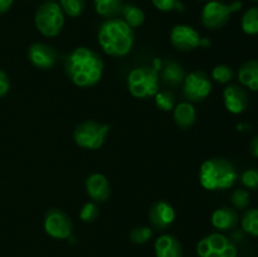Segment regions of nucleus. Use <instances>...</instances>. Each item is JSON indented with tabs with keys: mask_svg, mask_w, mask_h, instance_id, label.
I'll list each match as a JSON object with an SVG mask.
<instances>
[{
	"mask_svg": "<svg viewBox=\"0 0 258 257\" xmlns=\"http://www.w3.org/2000/svg\"><path fill=\"white\" fill-rule=\"evenodd\" d=\"M171 44L181 52H189L201 45L202 38L199 33L190 25L178 24L171 29Z\"/></svg>",
	"mask_w": 258,
	"mask_h": 257,
	"instance_id": "9b49d317",
	"label": "nucleus"
},
{
	"mask_svg": "<svg viewBox=\"0 0 258 257\" xmlns=\"http://www.w3.org/2000/svg\"><path fill=\"white\" fill-rule=\"evenodd\" d=\"M28 58L34 67L40 70H50L58 59V53L54 48L44 43H34L28 50Z\"/></svg>",
	"mask_w": 258,
	"mask_h": 257,
	"instance_id": "f8f14e48",
	"label": "nucleus"
},
{
	"mask_svg": "<svg viewBox=\"0 0 258 257\" xmlns=\"http://www.w3.org/2000/svg\"><path fill=\"white\" fill-rule=\"evenodd\" d=\"M98 43L106 54L123 57L133 49V28L118 18L107 19L98 30Z\"/></svg>",
	"mask_w": 258,
	"mask_h": 257,
	"instance_id": "f03ea898",
	"label": "nucleus"
},
{
	"mask_svg": "<svg viewBox=\"0 0 258 257\" xmlns=\"http://www.w3.org/2000/svg\"><path fill=\"white\" fill-rule=\"evenodd\" d=\"M207 2H211V0H207Z\"/></svg>",
	"mask_w": 258,
	"mask_h": 257,
	"instance_id": "e433bc0d",
	"label": "nucleus"
},
{
	"mask_svg": "<svg viewBox=\"0 0 258 257\" xmlns=\"http://www.w3.org/2000/svg\"><path fill=\"white\" fill-rule=\"evenodd\" d=\"M241 183L246 186L247 189L257 190L258 189V169L251 168L247 169L242 173Z\"/></svg>",
	"mask_w": 258,
	"mask_h": 257,
	"instance_id": "c756f323",
	"label": "nucleus"
},
{
	"mask_svg": "<svg viewBox=\"0 0 258 257\" xmlns=\"http://www.w3.org/2000/svg\"><path fill=\"white\" fill-rule=\"evenodd\" d=\"M251 2H258V0H251Z\"/></svg>",
	"mask_w": 258,
	"mask_h": 257,
	"instance_id": "c9c22d12",
	"label": "nucleus"
},
{
	"mask_svg": "<svg viewBox=\"0 0 258 257\" xmlns=\"http://www.w3.org/2000/svg\"><path fill=\"white\" fill-rule=\"evenodd\" d=\"M127 86L131 95L136 98L155 96L159 91L158 72L148 66L134 68L127 76Z\"/></svg>",
	"mask_w": 258,
	"mask_h": 257,
	"instance_id": "39448f33",
	"label": "nucleus"
},
{
	"mask_svg": "<svg viewBox=\"0 0 258 257\" xmlns=\"http://www.w3.org/2000/svg\"><path fill=\"white\" fill-rule=\"evenodd\" d=\"M34 23L44 37H57L64 25V13L58 3H43L35 12Z\"/></svg>",
	"mask_w": 258,
	"mask_h": 257,
	"instance_id": "20e7f679",
	"label": "nucleus"
},
{
	"mask_svg": "<svg viewBox=\"0 0 258 257\" xmlns=\"http://www.w3.org/2000/svg\"><path fill=\"white\" fill-rule=\"evenodd\" d=\"M110 126L96 121H85L76 126L73 139L80 148L96 150L103 145Z\"/></svg>",
	"mask_w": 258,
	"mask_h": 257,
	"instance_id": "423d86ee",
	"label": "nucleus"
},
{
	"mask_svg": "<svg viewBox=\"0 0 258 257\" xmlns=\"http://www.w3.org/2000/svg\"><path fill=\"white\" fill-rule=\"evenodd\" d=\"M156 9L161 12H170V10H184V5L180 0H151Z\"/></svg>",
	"mask_w": 258,
	"mask_h": 257,
	"instance_id": "2f4dec72",
	"label": "nucleus"
},
{
	"mask_svg": "<svg viewBox=\"0 0 258 257\" xmlns=\"http://www.w3.org/2000/svg\"><path fill=\"white\" fill-rule=\"evenodd\" d=\"M149 219L154 228L164 231L171 226L175 219V211L168 202L158 201L149 209Z\"/></svg>",
	"mask_w": 258,
	"mask_h": 257,
	"instance_id": "4468645a",
	"label": "nucleus"
},
{
	"mask_svg": "<svg viewBox=\"0 0 258 257\" xmlns=\"http://www.w3.org/2000/svg\"><path fill=\"white\" fill-rule=\"evenodd\" d=\"M66 72L78 87H92L102 77V58L90 48L78 47L66 57Z\"/></svg>",
	"mask_w": 258,
	"mask_h": 257,
	"instance_id": "f257e3e1",
	"label": "nucleus"
},
{
	"mask_svg": "<svg viewBox=\"0 0 258 257\" xmlns=\"http://www.w3.org/2000/svg\"><path fill=\"white\" fill-rule=\"evenodd\" d=\"M238 179V173L231 161L224 158H212L204 161L199 171V181L207 190H226Z\"/></svg>",
	"mask_w": 258,
	"mask_h": 257,
	"instance_id": "7ed1b4c3",
	"label": "nucleus"
},
{
	"mask_svg": "<svg viewBox=\"0 0 258 257\" xmlns=\"http://www.w3.org/2000/svg\"><path fill=\"white\" fill-rule=\"evenodd\" d=\"M161 78H163L166 85L178 86L183 83L184 78H185V72H184V68L178 62L168 60L163 67Z\"/></svg>",
	"mask_w": 258,
	"mask_h": 257,
	"instance_id": "aec40b11",
	"label": "nucleus"
},
{
	"mask_svg": "<svg viewBox=\"0 0 258 257\" xmlns=\"http://www.w3.org/2000/svg\"><path fill=\"white\" fill-rule=\"evenodd\" d=\"M10 88V81L9 77L7 76V73L4 71L0 70V97H4L8 92H9Z\"/></svg>",
	"mask_w": 258,
	"mask_h": 257,
	"instance_id": "473e14b6",
	"label": "nucleus"
},
{
	"mask_svg": "<svg viewBox=\"0 0 258 257\" xmlns=\"http://www.w3.org/2000/svg\"><path fill=\"white\" fill-rule=\"evenodd\" d=\"M212 91V82L202 71H194L185 76L183 81V93L186 100L199 102L206 100Z\"/></svg>",
	"mask_w": 258,
	"mask_h": 257,
	"instance_id": "1a4fd4ad",
	"label": "nucleus"
},
{
	"mask_svg": "<svg viewBox=\"0 0 258 257\" xmlns=\"http://www.w3.org/2000/svg\"><path fill=\"white\" fill-rule=\"evenodd\" d=\"M156 257H181L183 249L176 237L171 234H163L155 241Z\"/></svg>",
	"mask_w": 258,
	"mask_h": 257,
	"instance_id": "f3484780",
	"label": "nucleus"
},
{
	"mask_svg": "<svg viewBox=\"0 0 258 257\" xmlns=\"http://www.w3.org/2000/svg\"><path fill=\"white\" fill-rule=\"evenodd\" d=\"M155 105L161 111H170L175 107V97L169 90L158 91L155 95Z\"/></svg>",
	"mask_w": 258,
	"mask_h": 257,
	"instance_id": "a878e982",
	"label": "nucleus"
},
{
	"mask_svg": "<svg viewBox=\"0 0 258 257\" xmlns=\"http://www.w3.org/2000/svg\"><path fill=\"white\" fill-rule=\"evenodd\" d=\"M197 253L199 257H237V248L226 236L212 233L198 242Z\"/></svg>",
	"mask_w": 258,
	"mask_h": 257,
	"instance_id": "6e6552de",
	"label": "nucleus"
},
{
	"mask_svg": "<svg viewBox=\"0 0 258 257\" xmlns=\"http://www.w3.org/2000/svg\"><path fill=\"white\" fill-rule=\"evenodd\" d=\"M231 202L236 209H239V211L247 209L249 206V193L246 189H236L232 193Z\"/></svg>",
	"mask_w": 258,
	"mask_h": 257,
	"instance_id": "c85d7f7f",
	"label": "nucleus"
},
{
	"mask_svg": "<svg viewBox=\"0 0 258 257\" xmlns=\"http://www.w3.org/2000/svg\"><path fill=\"white\" fill-rule=\"evenodd\" d=\"M151 237H153V229H151L150 227H135V228L130 232V239L136 244L146 243Z\"/></svg>",
	"mask_w": 258,
	"mask_h": 257,
	"instance_id": "cd10ccee",
	"label": "nucleus"
},
{
	"mask_svg": "<svg viewBox=\"0 0 258 257\" xmlns=\"http://www.w3.org/2000/svg\"><path fill=\"white\" fill-rule=\"evenodd\" d=\"M44 231L55 239L70 238L73 232V223L62 209L50 208L44 217Z\"/></svg>",
	"mask_w": 258,
	"mask_h": 257,
	"instance_id": "9d476101",
	"label": "nucleus"
},
{
	"mask_svg": "<svg viewBox=\"0 0 258 257\" xmlns=\"http://www.w3.org/2000/svg\"><path fill=\"white\" fill-rule=\"evenodd\" d=\"M63 13L68 17H80L86 8V0H59Z\"/></svg>",
	"mask_w": 258,
	"mask_h": 257,
	"instance_id": "393cba45",
	"label": "nucleus"
},
{
	"mask_svg": "<svg viewBox=\"0 0 258 257\" xmlns=\"http://www.w3.org/2000/svg\"><path fill=\"white\" fill-rule=\"evenodd\" d=\"M249 151H251V154L254 158L258 159V135L254 136L251 140V143H249Z\"/></svg>",
	"mask_w": 258,
	"mask_h": 257,
	"instance_id": "72a5a7b5",
	"label": "nucleus"
},
{
	"mask_svg": "<svg viewBox=\"0 0 258 257\" xmlns=\"http://www.w3.org/2000/svg\"><path fill=\"white\" fill-rule=\"evenodd\" d=\"M223 101L227 110L234 115L244 112L249 105L248 93L239 85H229L224 88Z\"/></svg>",
	"mask_w": 258,
	"mask_h": 257,
	"instance_id": "ddd939ff",
	"label": "nucleus"
},
{
	"mask_svg": "<svg viewBox=\"0 0 258 257\" xmlns=\"http://www.w3.org/2000/svg\"><path fill=\"white\" fill-rule=\"evenodd\" d=\"M238 81L242 87L258 91V59L247 60L238 68Z\"/></svg>",
	"mask_w": 258,
	"mask_h": 257,
	"instance_id": "a211bd4d",
	"label": "nucleus"
},
{
	"mask_svg": "<svg viewBox=\"0 0 258 257\" xmlns=\"http://www.w3.org/2000/svg\"><path fill=\"white\" fill-rule=\"evenodd\" d=\"M196 108L189 102H180L174 107V121L183 130L191 127L196 122Z\"/></svg>",
	"mask_w": 258,
	"mask_h": 257,
	"instance_id": "6ab92c4d",
	"label": "nucleus"
},
{
	"mask_svg": "<svg viewBox=\"0 0 258 257\" xmlns=\"http://www.w3.org/2000/svg\"><path fill=\"white\" fill-rule=\"evenodd\" d=\"M100 214V211H98V206L95 203V202H88L85 206L82 207L80 212V218L82 219L83 222H93Z\"/></svg>",
	"mask_w": 258,
	"mask_h": 257,
	"instance_id": "7c9ffc66",
	"label": "nucleus"
},
{
	"mask_svg": "<svg viewBox=\"0 0 258 257\" xmlns=\"http://www.w3.org/2000/svg\"><path fill=\"white\" fill-rule=\"evenodd\" d=\"M242 8V3L239 0L226 4L218 0H211L204 5L202 10V23L208 29H219L224 27L231 19L233 13L238 12Z\"/></svg>",
	"mask_w": 258,
	"mask_h": 257,
	"instance_id": "0eeeda50",
	"label": "nucleus"
},
{
	"mask_svg": "<svg viewBox=\"0 0 258 257\" xmlns=\"http://www.w3.org/2000/svg\"><path fill=\"white\" fill-rule=\"evenodd\" d=\"M121 14L123 17V22L131 28L140 27L145 20V14H144L143 10L133 4H123Z\"/></svg>",
	"mask_w": 258,
	"mask_h": 257,
	"instance_id": "4be33fe9",
	"label": "nucleus"
},
{
	"mask_svg": "<svg viewBox=\"0 0 258 257\" xmlns=\"http://www.w3.org/2000/svg\"><path fill=\"white\" fill-rule=\"evenodd\" d=\"M233 70L227 65H218L212 71V77L219 83H228L233 78Z\"/></svg>",
	"mask_w": 258,
	"mask_h": 257,
	"instance_id": "bb28decb",
	"label": "nucleus"
},
{
	"mask_svg": "<svg viewBox=\"0 0 258 257\" xmlns=\"http://www.w3.org/2000/svg\"><path fill=\"white\" fill-rule=\"evenodd\" d=\"M239 221L236 209L229 207H222L216 209L212 214V224L219 231H231L237 226Z\"/></svg>",
	"mask_w": 258,
	"mask_h": 257,
	"instance_id": "dca6fc26",
	"label": "nucleus"
},
{
	"mask_svg": "<svg viewBox=\"0 0 258 257\" xmlns=\"http://www.w3.org/2000/svg\"><path fill=\"white\" fill-rule=\"evenodd\" d=\"M86 190L95 203H103L110 198L111 188L103 174L93 173L86 180Z\"/></svg>",
	"mask_w": 258,
	"mask_h": 257,
	"instance_id": "2eb2a0df",
	"label": "nucleus"
},
{
	"mask_svg": "<svg viewBox=\"0 0 258 257\" xmlns=\"http://www.w3.org/2000/svg\"><path fill=\"white\" fill-rule=\"evenodd\" d=\"M241 27L246 34H258V7H252L243 14L241 20Z\"/></svg>",
	"mask_w": 258,
	"mask_h": 257,
	"instance_id": "5701e85b",
	"label": "nucleus"
},
{
	"mask_svg": "<svg viewBox=\"0 0 258 257\" xmlns=\"http://www.w3.org/2000/svg\"><path fill=\"white\" fill-rule=\"evenodd\" d=\"M242 229L246 233L258 237V208L247 209L241 219Z\"/></svg>",
	"mask_w": 258,
	"mask_h": 257,
	"instance_id": "b1692460",
	"label": "nucleus"
},
{
	"mask_svg": "<svg viewBox=\"0 0 258 257\" xmlns=\"http://www.w3.org/2000/svg\"><path fill=\"white\" fill-rule=\"evenodd\" d=\"M95 9L101 17L111 19L118 15L122 10V0H93Z\"/></svg>",
	"mask_w": 258,
	"mask_h": 257,
	"instance_id": "412c9836",
	"label": "nucleus"
},
{
	"mask_svg": "<svg viewBox=\"0 0 258 257\" xmlns=\"http://www.w3.org/2000/svg\"><path fill=\"white\" fill-rule=\"evenodd\" d=\"M14 0H0V14H4L8 10H10Z\"/></svg>",
	"mask_w": 258,
	"mask_h": 257,
	"instance_id": "f704fd0d",
	"label": "nucleus"
}]
</instances>
